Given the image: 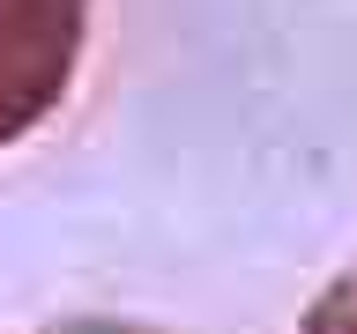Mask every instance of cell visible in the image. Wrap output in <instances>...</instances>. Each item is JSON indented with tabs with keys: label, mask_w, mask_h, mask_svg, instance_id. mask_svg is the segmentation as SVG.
Here are the masks:
<instances>
[{
	"label": "cell",
	"mask_w": 357,
	"mask_h": 334,
	"mask_svg": "<svg viewBox=\"0 0 357 334\" xmlns=\"http://www.w3.org/2000/svg\"><path fill=\"white\" fill-rule=\"evenodd\" d=\"M67 22H75V0H0V134L60 74Z\"/></svg>",
	"instance_id": "obj_1"
}]
</instances>
